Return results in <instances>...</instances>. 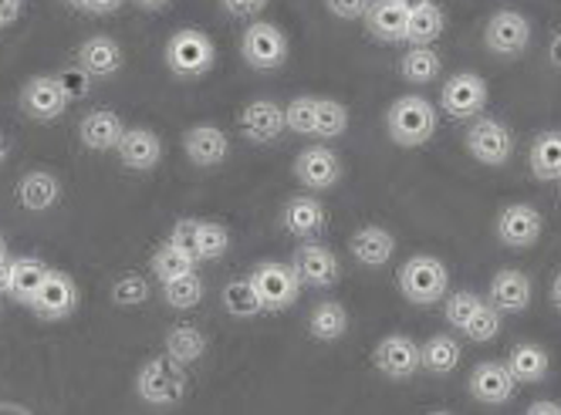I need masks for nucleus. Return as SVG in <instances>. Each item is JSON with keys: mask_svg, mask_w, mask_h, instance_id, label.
I'll list each match as a JSON object with an SVG mask.
<instances>
[{"mask_svg": "<svg viewBox=\"0 0 561 415\" xmlns=\"http://www.w3.org/2000/svg\"><path fill=\"white\" fill-rule=\"evenodd\" d=\"M224 308H227V314L237 318V321H251V318L267 314L261 295H257L254 284H251V277H233V280L224 287Z\"/></svg>", "mask_w": 561, "mask_h": 415, "instance_id": "nucleus-31", "label": "nucleus"}, {"mask_svg": "<svg viewBox=\"0 0 561 415\" xmlns=\"http://www.w3.org/2000/svg\"><path fill=\"white\" fill-rule=\"evenodd\" d=\"M528 165L538 183H561V132H538L528 149Z\"/></svg>", "mask_w": 561, "mask_h": 415, "instance_id": "nucleus-28", "label": "nucleus"}, {"mask_svg": "<svg viewBox=\"0 0 561 415\" xmlns=\"http://www.w3.org/2000/svg\"><path fill=\"white\" fill-rule=\"evenodd\" d=\"M8 155H11V139H8L4 132H0V165L8 162Z\"/></svg>", "mask_w": 561, "mask_h": 415, "instance_id": "nucleus-54", "label": "nucleus"}, {"mask_svg": "<svg viewBox=\"0 0 561 415\" xmlns=\"http://www.w3.org/2000/svg\"><path fill=\"white\" fill-rule=\"evenodd\" d=\"M439 108H444V115H450L454 122L480 118V112L488 108V81L473 71L450 74L444 81V89H439Z\"/></svg>", "mask_w": 561, "mask_h": 415, "instance_id": "nucleus-6", "label": "nucleus"}, {"mask_svg": "<svg viewBox=\"0 0 561 415\" xmlns=\"http://www.w3.org/2000/svg\"><path fill=\"white\" fill-rule=\"evenodd\" d=\"M426 415H450V412H444V408H436V412H426Z\"/></svg>", "mask_w": 561, "mask_h": 415, "instance_id": "nucleus-59", "label": "nucleus"}, {"mask_svg": "<svg viewBox=\"0 0 561 415\" xmlns=\"http://www.w3.org/2000/svg\"><path fill=\"white\" fill-rule=\"evenodd\" d=\"M399 4H403V8H407V11L413 14V11H420V8H426V4H433V0H399Z\"/></svg>", "mask_w": 561, "mask_h": 415, "instance_id": "nucleus-56", "label": "nucleus"}, {"mask_svg": "<svg viewBox=\"0 0 561 415\" xmlns=\"http://www.w3.org/2000/svg\"><path fill=\"white\" fill-rule=\"evenodd\" d=\"M488 301L484 298H477L473 290H454V295H447L444 298V318H447V324L454 327V331H460L463 335V327L470 324V318L484 308Z\"/></svg>", "mask_w": 561, "mask_h": 415, "instance_id": "nucleus-40", "label": "nucleus"}, {"mask_svg": "<svg viewBox=\"0 0 561 415\" xmlns=\"http://www.w3.org/2000/svg\"><path fill=\"white\" fill-rule=\"evenodd\" d=\"M139 8H146V11H159V8H167L170 0H136Z\"/></svg>", "mask_w": 561, "mask_h": 415, "instance_id": "nucleus-55", "label": "nucleus"}, {"mask_svg": "<svg viewBox=\"0 0 561 415\" xmlns=\"http://www.w3.org/2000/svg\"><path fill=\"white\" fill-rule=\"evenodd\" d=\"M363 24L376 41H382V45H407L410 11L399 4V0H373Z\"/></svg>", "mask_w": 561, "mask_h": 415, "instance_id": "nucleus-20", "label": "nucleus"}, {"mask_svg": "<svg viewBox=\"0 0 561 415\" xmlns=\"http://www.w3.org/2000/svg\"><path fill=\"white\" fill-rule=\"evenodd\" d=\"M548 55H551V65H558V68H561V31L551 37V48H548Z\"/></svg>", "mask_w": 561, "mask_h": 415, "instance_id": "nucleus-52", "label": "nucleus"}, {"mask_svg": "<svg viewBox=\"0 0 561 415\" xmlns=\"http://www.w3.org/2000/svg\"><path fill=\"white\" fill-rule=\"evenodd\" d=\"M267 4H271V0H224L227 14L237 18V21H257Z\"/></svg>", "mask_w": 561, "mask_h": 415, "instance_id": "nucleus-46", "label": "nucleus"}, {"mask_svg": "<svg viewBox=\"0 0 561 415\" xmlns=\"http://www.w3.org/2000/svg\"><path fill=\"white\" fill-rule=\"evenodd\" d=\"M396 287L403 290V298L410 304L430 308V304H439L450 295V270H447V264L439 261V257L413 254L407 264H399Z\"/></svg>", "mask_w": 561, "mask_h": 415, "instance_id": "nucleus-1", "label": "nucleus"}, {"mask_svg": "<svg viewBox=\"0 0 561 415\" xmlns=\"http://www.w3.org/2000/svg\"><path fill=\"white\" fill-rule=\"evenodd\" d=\"M123 136H126V126L112 108H92L82 122H78V142L92 152L115 149Z\"/></svg>", "mask_w": 561, "mask_h": 415, "instance_id": "nucleus-22", "label": "nucleus"}, {"mask_svg": "<svg viewBox=\"0 0 561 415\" xmlns=\"http://www.w3.org/2000/svg\"><path fill=\"white\" fill-rule=\"evenodd\" d=\"M75 65L85 68L92 78H108V74H115L118 68L126 65V55H123V48H118L112 37L95 34V37H89V41H82V45H78Z\"/></svg>", "mask_w": 561, "mask_h": 415, "instance_id": "nucleus-24", "label": "nucleus"}, {"mask_svg": "<svg viewBox=\"0 0 561 415\" xmlns=\"http://www.w3.org/2000/svg\"><path fill=\"white\" fill-rule=\"evenodd\" d=\"M467 392H470V399H477L480 405H504V402L514 399L517 382H514V376L507 371L504 361H480V365L470 371Z\"/></svg>", "mask_w": 561, "mask_h": 415, "instance_id": "nucleus-19", "label": "nucleus"}, {"mask_svg": "<svg viewBox=\"0 0 561 415\" xmlns=\"http://www.w3.org/2000/svg\"><path fill=\"white\" fill-rule=\"evenodd\" d=\"M118 162L133 173H149L163 159V139H159L152 129H126V136L115 146Z\"/></svg>", "mask_w": 561, "mask_h": 415, "instance_id": "nucleus-21", "label": "nucleus"}, {"mask_svg": "<svg viewBox=\"0 0 561 415\" xmlns=\"http://www.w3.org/2000/svg\"><path fill=\"white\" fill-rule=\"evenodd\" d=\"M149 270H152V277H156L159 284H167V280L183 277V274H193V270H196V261H193L186 251H180L176 243L167 240V243H159L156 251H152Z\"/></svg>", "mask_w": 561, "mask_h": 415, "instance_id": "nucleus-35", "label": "nucleus"}, {"mask_svg": "<svg viewBox=\"0 0 561 415\" xmlns=\"http://www.w3.org/2000/svg\"><path fill=\"white\" fill-rule=\"evenodd\" d=\"M0 261H11V257H8V243H4V237H0Z\"/></svg>", "mask_w": 561, "mask_h": 415, "instance_id": "nucleus-57", "label": "nucleus"}, {"mask_svg": "<svg viewBox=\"0 0 561 415\" xmlns=\"http://www.w3.org/2000/svg\"><path fill=\"white\" fill-rule=\"evenodd\" d=\"M167 68L176 78H204L214 71L217 65V45L210 41L207 31L196 27H180L173 31V37L167 41Z\"/></svg>", "mask_w": 561, "mask_h": 415, "instance_id": "nucleus-4", "label": "nucleus"}, {"mask_svg": "<svg viewBox=\"0 0 561 415\" xmlns=\"http://www.w3.org/2000/svg\"><path fill=\"white\" fill-rule=\"evenodd\" d=\"M65 4H71V8H78V11H82V8H85V0H65Z\"/></svg>", "mask_w": 561, "mask_h": 415, "instance_id": "nucleus-58", "label": "nucleus"}, {"mask_svg": "<svg viewBox=\"0 0 561 415\" xmlns=\"http://www.w3.org/2000/svg\"><path fill=\"white\" fill-rule=\"evenodd\" d=\"M373 365L392 382H407L420 371V345L410 335H386L373 348Z\"/></svg>", "mask_w": 561, "mask_h": 415, "instance_id": "nucleus-15", "label": "nucleus"}, {"mask_svg": "<svg viewBox=\"0 0 561 415\" xmlns=\"http://www.w3.org/2000/svg\"><path fill=\"white\" fill-rule=\"evenodd\" d=\"M463 146L480 165H504L514 155V132L497 118H473Z\"/></svg>", "mask_w": 561, "mask_h": 415, "instance_id": "nucleus-8", "label": "nucleus"}, {"mask_svg": "<svg viewBox=\"0 0 561 415\" xmlns=\"http://www.w3.org/2000/svg\"><path fill=\"white\" fill-rule=\"evenodd\" d=\"M501 327H504L501 311H497L494 304H484V308H480V311L470 318V324L463 327V338H470V342H477V345H484V342H494V338L501 335Z\"/></svg>", "mask_w": 561, "mask_h": 415, "instance_id": "nucleus-42", "label": "nucleus"}, {"mask_svg": "<svg viewBox=\"0 0 561 415\" xmlns=\"http://www.w3.org/2000/svg\"><path fill=\"white\" fill-rule=\"evenodd\" d=\"M14 196H18V203L24 206V210H31V214H45V210H51V206L61 199V183H58V176L48 173V170H31V173L21 176Z\"/></svg>", "mask_w": 561, "mask_h": 415, "instance_id": "nucleus-27", "label": "nucleus"}, {"mask_svg": "<svg viewBox=\"0 0 561 415\" xmlns=\"http://www.w3.org/2000/svg\"><path fill=\"white\" fill-rule=\"evenodd\" d=\"M439 126V112L433 102L420 99V95H403L396 99L386 112V132L396 146L403 149H420L433 139Z\"/></svg>", "mask_w": 561, "mask_h": 415, "instance_id": "nucleus-2", "label": "nucleus"}, {"mask_svg": "<svg viewBox=\"0 0 561 415\" xmlns=\"http://www.w3.org/2000/svg\"><path fill=\"white\" fill-rule=\"evenodd\" d=\"M463 361V345L454 335H433L420 345V368L430 376H450V371Z\"/></svg>", "mask_w": 561, "mask_h": 415, "instance_id": "nucleus-29", "label": "nucleus"}, {"mask_svg": "<svg viewBox=\"0 0 561 415\" xmlns=\"http://www.w3.org/2000/svg\"><path fill=\"white\" fill-rule=\"evenodd\" d=\"M295 180L308 193H325L342 183V159L329 146H308L295 155Z\"/></svg>", "mask_w": 561, "mask_h": 415, "instance_id": "nucleus-9", "label": "nucleus"}, {"mask_svg": "<svg viewBox=\"0 0 561 415\" xmlns=\"http://www.w3.org/2000/svg\"><path fill=\"white\" fill-rule=\"evenodd\" d=\"M551 304L561 311V270L554 274V280H551Z\"/></svg>", "mask_w": 561, "mask_h": 415, "instance_id": "nucleus-53", "label": "nucleus"}, {"mask_svg": "<svg viewBox=\"0 0 561 415\" xmlns=\"http://www.w3.org/2000/svg\"><path fill=\"white\" fill-rule=\"evenodd\" d=\"M196 227H199V220H180L176 227H173V233H170V243H176L180 251H186L190 257H193V251H196ZM196 261V257H193Z\"/></svg>", "mask_w": 561, "mask_h": 415, "instance_id": "nucleus-47", "label": "nucleus"}, {"mask_svg": "<svg viewBox=\"0 0 561 415\" xmlns=\"http://www.w3.org/2000/svg\"><path fill=\"white\" fill-rule=\"evenodd\" d=\"M314 108H318V99H311V95L291 99L285 105V129L295 136H311L314 132Z\"/></svg>", "mask_w": 561, "mask_h": 415, "instance_id": "nucleus-43", "label": "nucleus"}, {"mask_svg": "<svg viewBox=\"0 0 561 415\" xmlns=\"http://www.w3.org/2000/svg\"><path fill=\"white\" fill-rule=\"evenodd\" d=\"M126 4V0H85V14H112V11H118V8H123Z\"/></svg>", "mask_w": 561, "mask_h": 415, "instance_id": "nucleus-48", "label": "nucleus"}, {"mask_svg": "<svg viewBox=\"0 0 561 415\" xmlns=\"http://www.w3.org/2000/svg\"><path fill=\"white\" fill-rule=\"evenodd\" d=\"M280 227H285L291 237L298 240H318L329 227V210L325 203L311 196V193H298L285 203V210H280Z\"/></svg>", "mask_w": 561, "mask_h": 415, "instance_id": "nucleus-17", "label": "nucleus"}, {"mask_svg": "<svg viewBox=\"0 0 561 415\" xmlns=\"http://www.w3.org/2000/svg\"><path fill=\"white\" fill-rule=\"evenodd\" d=\"M439 68H444V61H439L433 48H407L403 58H399V74H403L410 85H430V81H436Z\"/></svg>", "mask_w": 561, "mask_h": 415, "instance_id": "nucleus-36", "label": "nucleus"}, {"mask_svg": "<svg viewBox=\"0 0 561 415\" xmlns=\"http://www.w3.org/2000/svg\"><path fill=\"white\" fill-rule=\"evenodd\" d=\"M251 284H254V290L261 295V301H264V311H267V314L288 311V308L298 301V295H301V284H298V277H295L291 264H274V261H264V264H257V267H254Z\"/></svg>", "mask_w": 561, "mask_h": 415, "instance_id": "nucleus-7", "label": "nucleus"}, {"mask_svg": "<svg viewBox=\"0 0 561 415\" xmlns=\"http://www.w3.org/2000/svg\"><path fill=\"white\" fill-rule=\"evenodd\" d=\"M11 277H14V261H0V295H11Z\"/></svg>", "mask_w": 561, "mask_h": 415, "instance_id": "nucleus-51", "label": "nucleus"}, {"mask_svg": "<svg viewBox=\"0 0 561 415\" xmlns=\"http://www.w3.org/2000/svg\"><path fill=\"white\" fill-rule=\"evenodd\" d=\"M167 355L176 361V365H193L207 355V338H204V331L193 327V324H173L167 331Z\"/></svg>", "mask_w": 561, "mask_h": 415, "instance_id": "nucleus-32", "label": "nucleus"}, {"mask_svg": "<svg viewBox=\"0 0 561 415\" xmlns=\"http://www.w3.org/2000/svg\"><path fill=\"white\" fill-rule=\"evenodd\" d=\"M444 27H447V14H444V8L436 4H426V8H420V11H413L410 14V31H407V45L410 48H430L433 41L444 34Z\"/></svg>", "mask_w": 561, "mask_h": 415, "instance_id": "nucleus-34", "label": "nucleus"}, {"mask_svg": "<svg viewBox=\"0 0 561 415\" xmlns=\"http://www.w3.org/2000/svg\"><path fill=\"white\" fill-rule=\"evenodd\" d=\"M373 0H325V8L329 14H335L339 21H358V18H366Z\"/></svg>", "mask_w": 561, "mask_h": 415, "instance_id": "nucleus-45", "label": "nucleus"}, {"mask_svg": "<svg viewBox=\"0 0 561 415\" xmlns=\"http://www.w3.org/2000/svg\"><path fill=\"white\" fill-rule=\"evenodd\" d=\"M78 301H82L78 284L61 270H48L42 290H37L34 301H31V311L42 321H65L78 311Z\"/></svg>", "mask_w": 561, "mask_h": 415, "instance_id": "nucleus-14", "label": "nucleus"}, {"mask_svg": "<svg viewBox=\"0 0 561 415\" xmlns=\"http://www.w3.org/2000/svg\"><path fill=\"white\" fill-rule=\"evenodd\" d=\"M507 371L514 376L517 385H538L548 379V371H551V355L535 345V342H520L507 351Z\"/></svg>", "mask_w": 561, "mask_h": 415, "instance_id": "nucleus-26", "label": "nucleus"}, {"mask_svg": "<svg viewBox=\"0 0 561 415\" xmlns=\"http://www.w3.org/2000/svg\"><path fill=\"white\" fill-rule=\"evenodd\" d=\"M525 415H561V405L551 402V399H538L525 408Z\"/></svg>", "mask_w": 561, "mask_h": 415, "instance_id": "nucleus-50", "label": "nucleus"}, {"mask_svg": "<svg viewBox=\"0 0 561 415\" xmlns=\"http://www.w3.org/2000/svg\"><path fill=\"white\" fill-rule=\"evenodd\" d=\"M288 34L271 21H251L240 34V58L254 71H277L288 65Z\"/></svg>", "mask_w": 561, "mask_h": 415, "instance_id": "nucleus-5", "label": "nucleus"}, {"mask_svg": "<svg viewBox=\"0 0 561 415\" xmlns=\"http://www.w3.org/2000/svg\"><path fill=\"white\" fill-rule=\"evenodd\" d=\"M186 392H190L186 368L176 365L170 355H156L142 361V368L136 371V395L146 405H180Z\"/></svg>", "mask_w": 561, "mask_h": 415, "instance_id": "nucleus-3", "label": "nucleus"}, {"mask_svg": "<svg viewBox=\"0 0 561 415\" xmlns=\"http://www.w3.org/2000/svg\"><path fill=\"white\" fill-rule=\"evenodd\" d=\"M345 331H348V311L339 304V301H318L308 314V335L314 342H339L345 338Z\"/></svg>", "mask_w": 561, "mask_h": 415, "instance_id": "nucleus-30", "label": "nucleus"}, {"mask_svg": "<svg viewBox=\"0 0 561 415\" xmlns=\"http://www.w3.org/2000/svg\"><path fill=\"white\" fill-rule=\"evenodd\" d=\"M21 8H24V0H0V21H4V27L21 18Z\"/></svg>", "mask_w": 561, "mask_h": 415, "instance_id": "nucleus-49", "label": "nucleus"}, {"mask_svg": "<svg viewBox=\"0 0 561 415\" xmlns=\"http://www.w3.org/2000/svg\"><path fill=\"white\" fill-rule=\"evenodd\" d=\"M0 31H4V21H0Z\"/></svg>", "mask_w": 561, "mask_h": 415, "instance_id": "nucleus-60", "label": "nucleus"}, {"mask_svg": "<svg viewBox=\"0 0 561 415\" xmlns=\"http://www.w3.org/2000/svg\"><path fill=\"white\" fill-rule=\"evenodd\" d=\"M68 95L58 74H37L21 89V112L34 122H55L68 112Z\"/></svg>", "mask_w": 561, "mask_h": 415, "instance_id": "nucleus-13", "label": "nucleus"}, {"mask_svg": "<svg viewBox=\"0 0 561 415\" xmlns=\"http://www.w3.org/2000/svg\"><path fill=\"white\" fill-rule=\"evenodd\" d=\"M484 45L501 58H517L531 45V21L517 11H494L484 27Z\"/></svg>", "mask_w": 561, "mask_h": 415, "instance_id": "nucleus-12", "label": "nucleus"}, {"mask_svg": "<svg viewBox=\"0 0 561 415\" xmlns=\"http://www.w3.org/2000/svg\"><path fill=\"white\" fill-rule=\"evenodd\" d=\"M149 298H152V287H149V280L139 270H126L123 277L112 284V301L118 308H139Z\"/></svg>", "mask_w": 561, "mask_h": 415, "instance_id": "nucleus-41", "label": "nucleus"}, {"mask_svg": "<svg viewBox=\"0 0 561 415\" xmlns=\"http://www.w3.org/2000/svg\"><path fill=\"white\" fill-rule=\"evenodd\" d=\"M237 126H240V132H244V139L254 146H271L280 139V132H288L285 129V108H280L277 102H267V99L248 102L244 108H240Z\"/></svg>", "mask_w": 561, "mask_h": 415, "instance_id": "nucleus-16", "label": "nucleus"}, {"mask_svg": "<svg viewBox=\"0 0 561 415\" xmlns=\"http://www.w3.org/2000/svg\"><path fill=\"white\" fill-rule=\"evenodd\" d=\"M48 264L45 261H37V257H21V261H14V277H11V295L8 298H14L18 304H27L31 308V301H34V295L42 290V284H45V277H48Z\"/></svg>", "mask_w": 561, "mask_h": 415, "instance_id": "nucleus-33", "label": "nucleus"}, {"mask_svg": "<svg viewBox=\"0 0 561 415\" xmlns=\"http://www.w3.org/2000/svg\"><path fill=\"white\" fill-rule=\"evenodd\" d=\"M291 270H295V277H298L301 287H314V290L332 287L342 277L339 257L329 251L325 243H318V240H305L298 246L295 257H291Z\"/></svg>", "mask_w": 561, "mask_h": 415, "instance_id": "nucleus-10", "label": "nucleus"}, {"mask_svg": "<svg viewBox=\"0 0 561 415\" xmlns=\"http://www.w3.org/2000/svg\"><path fill=\"white\" fill-rule=\"evenodd\" d=\"M227 251H230V230L214 223V220H199V227H196V251H193L196 264L199 261H217Z\"/></svg>", "mask_w": 561, "mask_h": 415, "instance_id": "nucleus-39", "label": "nucleus"}, {"mask_svg": "<svg viewBox=\"0 0 561 415\" xmlns=\"http://www.w3.org/2000/svg\"><path fill=\"white\" fill-rule=\"evenodd\" d=\"M348 129V108L335 99H318V108H314V139L322 142H332L339 136H345Z\"/></svg>", "mask_w": 561, "mask_h": 415, "instance_id": "nucleus-37", "label": "nucleus"}, {"mask_svg": "<svg viewBox=\"0 0 561 415\" xmlns=\"http://www.w3.org/2000/svg\"><path fill=\"white\" fill-rule=\"evenodd\" d=\"M348 254L366 264V267H386L396 254V237L386 230V227H358L352 237H348Z\"/></svg>", "mask_w": 561, "mask_h": 415, "instance_id": "nucleus-23", "label": "nucleus"}, {"mask_svg": "<svg viewBox=\"0 0 561 415\" xmlns=\"http://www.w3.org/2000/svg\"><path fill=\"white\" fill-rule=\"evenodd\" d=\"M183 152L199 170H214V165L227 162L230 155V139L224 129H217L214 122H199L183 132Z\"/></svg>", "mask_w": 561, "mask_h": 415, "instance_id": "nucleus-18", "label": "nucleus"}, {"mask_svg": "<svg viewBox=\"0 0 561 415\" xmlns=\"http://www.w3.org/2000/svg\"><path fill=\"white\" fill-rule=\"evenodd\" d=\"M58 81H61V89H65L68 102L85 99V95H89V89H92V74H89L85 68H78V65H68V68L58 74Z\"/></svg>", "mask_w": 561, "mask_h": 415, "instance_id": "nucleus-44", "label": "nucleus"}, {"mask_svg": "<svg viewBox=\"0 0 561 415\" xmlns=\"http://www.w3.org/2000/svg\"><path fill=\"white\" fill-rule=\"evenodd\" d=\"M494 230H497V240L504 246H511V251H528V246H535L541 240L545 217L528 203H511L501 210Z\"/></svg>", "mask_w": 561, "mask_h": 415, "instance_id": "nucleus-11", "label": "nucleus"}, {"mask_svg": "<svg viewBox=\"0 0 561 415\" xmlns=\"http://www.w3.org/2000/svg\"><path fill=\"white\" fill-rule=\"evenodd\" d=\"M163 301L173 308V311H193L199 301H204V280L199 274H183L176 280H167L163 284Z\"/></svg>", "mask_w": 561, "mask_h": 415, "instance_id": "nucleus-38", "label": "nucleus"}, {"mask_svg": "<svg viewBox=\"0 0 561 415\" xmlns=\"http://www.w3.org/2000/svg\"><path fill=\"white\" fill-rule=\"evenodd\" d=\"M491 304L501 314H517V311H528L531 304V280L528 274H520L514 267H504L491 277Z\"/></svg>", "mask_w": 561, "mask_h": 415, "instance_id": "nucleus-25", "label": "nucleus"}]
</instances>
